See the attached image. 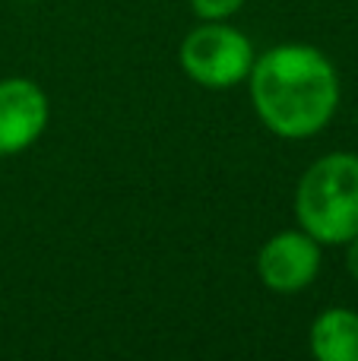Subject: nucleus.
Segmentation results:
<instances>
[{
    "mask_svg": "<svg viewBox=\"0 0 358 361\" xmlns=\"http://www.w3.org/2000/svg\"><path fill=\"white\" fill-rule=\"evenodd\" d=\"M295 216L317 244H346L358 235V156L330 152L298 180Z\"/></svg>",
    "mask_w": 358,
    "mask_h": 361,
    "instance_id": "2",
    "label": "nucleus"
},
{
    "mask_svg": "<svg viewBox=\"0 0 358 361\" xmlns=\"http://www.w3.org/2000/svg\"><path fill=\"white\" fill-rule=\"evenodd\" d=\"M311 352L323 361H358V314L330 307L311 326Z\"/></svg>",
    "mask_w": 358,
    "mask_h": 361,
    "instance_id": "6",
    "label": "nucleus"
},
{
    "mask_svg": "<svg viewBox=\"0 0 358 361\" xmlns=\"http://www.w3.org/2000/svg\"><path fill=\"white\" fill-rule=\"evenodd\" d=\"M181 67L190 80L206 89H232L251 73L254 48L232 25L203 23L184 38Z\"/></svg>",
    "mask_w": 358,
    "mask_h": 361,
    "instance_id": "3",
    "label": "nucleus"
},
{
    "mask_svg": "<svg viewBox=\"0 0 358 361\" xmlns=\"http://www.w3.org/2000/svg\"><path fill=\"white\" fill-rule=\"evenodd\" d=\"M241 4H245V0H190L194 13L203 23H222V19H228L232 13H238Z\"/></svg>",
    "mask_w": 358,
    "mask_h": 361,
    "instance_id": "7",
    "label": "nucleus"
},
{
    "mask_svg": "<svg viewBox=\"0 0 358 361\" xmlns=\"http://www.w3.org/2000/svg\"><path fill=\"white\" fill-rule=\"evenodd\" d=\"M48 127V95L32 80H0V156L23 152Z\"/></svg>",
    "mask_w": 358,
    "mask_h": 361,
    "instance_id": "5",
    "label": "nucleus"
},
{
    "mask_svg": "<svg viewBox=\"0 0 358 361\" xmlns=\"http://www.w3.org/2000/svg\"><path fill=\"white\" fill-rule=\"evenodd\" d=\"M349 254H346V267H349V273H352V279L358 282V235L355 238H349Z\"/></svg>",
    "mask_w": 358,
    "mask_h": 361,
    "instance_id": "8",
    "label": "nucleus"
},
{
    "mask_svg": "<svg viewBox=\"0 0 358 361\" xmlns=\"http://www.w3.org/2000/svg\"><path fill=\"white\" fill-rule=\"evenodd\" d=\"M247 82L257 118L285 140L321 133L340 105V76L311 44H279L254 57Z\"/></svg>",
    "mask_w": 358,
    "mask_h": 361,
    "instance_id": "1",
    "label": "nucleus"
},
{
    "mask_svg": "<svg viewBox=\"0 0 358 361\" xmlns=\"http://www.w3.org/2000/svg\"><path fill=\"white\" fill-rule=\"evenodd\" d=\"M321 269V244L308 231H279L264 244L257 273L270 292L295 295L314 282Z\"/></svg>",
    "mask_w": 358,
    "mask_h": 361,
    "instance_id": "4",
    "label": "nucleus"
}]
</instances>
